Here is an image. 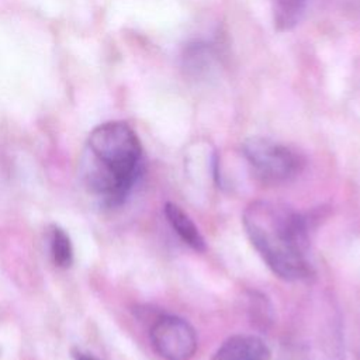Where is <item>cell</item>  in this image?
<instances>
[{
	"mask_svg": "<svg viewBox=\"0 0 360 360\" xmlns=\"http://www.w3.org/2000/svg\"><path fill=\"white\" fill-rule=\"evenodd\" d=\"M212 360H271V353L259 336L239 333L224 340Z\"/></svg>",
	"mask_w": 360,
	"mask_h": 360,
	"instance_id": "6",
	"label": "cell"
},
{
	"mask_svg": "<svg viewBox=\"0 0 360 360\" xmlns=\"http://www.w3.org/2000/svg\"><path fill=\"white\" fill-rule=\"evenodd\" d=\"M250 309L253 314V319L256 323L260 326H266V323L270 322V307H266V300L264 297H252V304Z\"/></svg>",
	"mask_w": 360,
	"mask_h": 360,
	"instance_id": "10",
	"label": "cell"
},
{
	"mask_svg": "<svg viewBox=\"0 0 360 360\" xmlns=\"http://www.w3.org/2000/svg\"><path fill=\"white\" fill-rule=\"evenodd\" d=\"M242 155L253 176L263 184L277 186L292 180L302 169V158L290 146L263 136L248 138Z\"/></svg>",
	"mask_w": 360,
	"mask_h": 360,
	"instance_id": "4",
	"label": "cell"
},
{
	"mask_svg": "<svg viewBox=\"0 0 360 360\" xmlns=\"http://www.w3.org/2000/svg\"><path fill=\"white\" fill-rule=\"evenodd\" d=\"M165 215L167 222L173 228V231L179 235V238L187 243L195 252L205 250V240L200 233L198 228L193 222V219L184 212L177 204L166 202L165 204Z\"/></svg>",
	"mask_w": 360,
	"mask_h": 360,
	"instance_id": "7",
	"label": "cell"
},
{
	"mask_svg": "<svg viewBox=\"0 0 360 360\" xmlns=\"http://www.w3.org/2000/svg\"><path fill=\"white\" fill-rule=\"evenodd\" d=\"M73 359H75V360H96L94 357L87 356V354L80 353V352H73Z\"/></svg>",
	"mask_w": 360,
	"mask_h": 360,
	"instance_id": "11",
	"label": "cell"
},
{
	"mask_svg": "<svg viewBox=\"0 0 360 360\" xmlns=\"http://www.w3.org/2000/svg\"><path fill=\"white\" fill-rule=\"evenodd\" d=\"M141 167L142 145L135 131L127 122L108 121L90 132L79 173L90 194L115 207L127 198Z\"/></svg>",
	"mask_w": 360,
	"mask_h": 360,
	"instance_id": "2",
	"label": "cell"
},
{
	"mask_svg": "<svg viewBox=\"0 0 360 360\" xmlns=\"http://www.w3.org/2000/svg\"><path fill=\"white\" fill-rule=\"evenodd\" d=\"M242 224L250 243L278 278L311 277L307 224L297 211L281 202L256 200L245 208Z\"/></svg>",
	"mask_w": 360,
	"mask_h": 360,
	"instance_id": "1",
	"label": "cell"
},
{
	"mask_svg": "<svg viewBox=\"0 0 360 360\" xmlns=\"http://www.w3.org/2000/svg\"><path fill=\"white\" fill-rule=\"evenodd\" d=\"M49 252L55 266L60 269L70 267L73 262V248L69 235L58 225H51L48 232Z\"/></svg>",
	"mask_w": 360,
	"mask_h": 360,
	"instance_id": "9",
	"label": "cell"
},
{
	"mask_svg": "<svg viewBox=\"0 0 360 360\" xmlns=\"http://www.w3.org/2000/svg\"><path fill=\"white\" fill-rule=\"evenodd\" d=\"M312 0H273V22L277 31H290L304 18Z\"/></svg>",
	"mask_w": 360,
	"mask_h": 360,
	"instance_id": "8",
	"label": "cell"
},
{
	"mask_svg": "<svg viewBox=\"0 0 360 360\" xmlns=\"http://www.w3.org/2000/svg\"><path fill=\"white\" fill-rule=\"evenodd\" d=\"M340 323L332 308L305 309L285 342L283 360H343Z\"/></svg>",
	"mask_w": 360,
	"mask_h": 360,
	"instance_id": "3",
	"label": "cell"
},
{
	"mask_svg": "<svg viewBox=\"0 0 360 360\" xmlns=\"http://www.w3.org/2000/svg\"><path fill=\"white\" fill-rule=\"evenodd\" d=\"M155 352L165 360H190L197 350L194 328L176 315L159 316L149 332Z\"/></svg>",
	"mask_w": 360,
	"mask_h": 360,
	"instance_id": "5",
	"label": "cell"
}]
</instances>
